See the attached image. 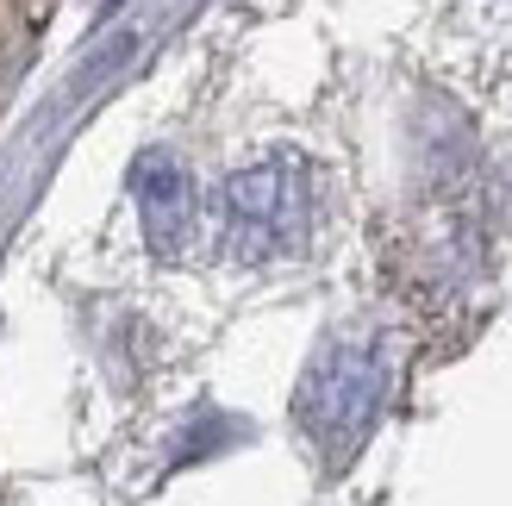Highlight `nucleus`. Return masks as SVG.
I'll return each instance as SVG.
<instances>
[{
  "label": "nucleus",
  "mask_w": 512,
  "mask_h": 506,
  "mask_svg": "<svg viewBox=\"0 0 512 506\" xmlns=\"http://www.w3.org/2000/svg\"><path fill=\"white\" fill-rule=\"evenodd\" d=\"M219 213H225V244L244 263L275 257L281 244H294L300 232V182L288 163H256L219 188Z\"/></svg>",
  "instance_id": "obj_2"
},
{
  "label": "nucleus",
  "mask_w": 512,
  "mask_h": 506,
  "mask_svg": "<svg viewBox=\"0 0 512 506\" xmlns=\"http://www.w3.org/2000/svg\"><path fill=\"white\" fill-rule=\"evenodd\" d=\"M132 200H138L150 250H157V257H175V250L188 244V232H194V213H200L188 163L175 157V150H144L132 163Z\"/></svg>",
  "instance_id": "obj_3"
},
{
  "label": "nucleus",
  "mask_w": 512,
  "mask_h": 506,
  "mask_svg": "<svg viewBox=\"0 0 512 506\" xmlns=\"http://www.w3.org/2000/svg\"><path fill=\"white\" fill-rule=\"evenodd\" d=\"M375 407H381V357L363 344H331L313 363V375H306V388H300V425L331 457L356 450Z\"/></svg>",
  "instance_id": "obj_1"
}]
</instances>
